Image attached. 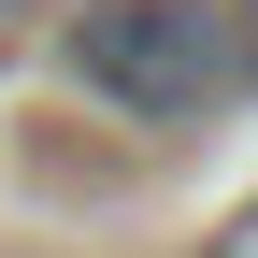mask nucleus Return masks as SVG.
Masks as SVG:
<instances>
[{"label": "nucleus", "mask_w": 258, "mask_h": 258, "mask_svg": "<svg viewBox=\"0 0 258 258\" xmlns=\"http://www.w3.org/2000/svg\"><path fill=\"white\" fill-rule=\"evenodd\" d=\"M57 57H72V86H86V101L144 115V129H172V115L230 101V15H215V0H86Z\"/></svg>", "instance_id": "obj_1"}, {"label": "nucleus", "mask_w": 258, "mask_h": 258, "mask_svg": "<svg viewBox=\"0 0 258 258\" xmlns=\"http://www.w3.org/2000/svg\"><path fill=\"white\" fill-rule=\"evenodd\" d=\"M230 15V72H258V0H215Z\"/></svg>", "instance_id": "obj_2"}, {"label": "nucleus", "mask_w": 258, "mask_h": 258, "mask_svg": "<svg viewBox=\"0 0 258 258\" xmlns=\"http://www.w3.org/2000/svg\"><path fill=\"white\" fill-rule=\"evenodd\" d=\"M201 258H258V201H244V215H230V230H215Z\"/></svg>", "instance_id": "obj_3"}]
</instances>
